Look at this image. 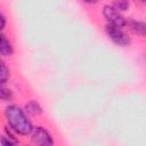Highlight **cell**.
Here are the masks:
<instances>
[{
	"instance_id": "cell-1",
	"label": "cell",
	"mask_w": 146,
	"mask_h": 146,
	"mask_svg": "<svg viewBox=\"0 0 146 146\" xmlns=\"http://www.w3.org/2000/svg\"><path fill=\"white\" fill-rule=\"evenodd\" d=\"M5 115L9 128L18 135L27 136L33 130V124L25 114V112L16 105H9L6 107Z\"/></svg>"
},
{
	"instance_id": "cell-2",
	"label": "cell",
	"mask_w": 146,
	"mask_h": 146,
	"mask_svg": "<svg viewBox=\"0 0 146 146\" xmlns=\"http://www.w3.org/2000/svg\"><path fill=\"white\" fill-rule=\"evenodd\" d=\"M105 32H106V35L117 46L125 47V46H129L131 42L130 36L121 27H117V26H114L111 24H106Z\"/></svg>"
},
{
	"instance_id": "cell-3",
	"label": "cell",
	"mask_w": 146,
	"mask_h": 146,
	"mask_svg": "<svg viewBox=\"0 0 146 146\" xmlns=\"http://www.w3.org/2000/svg\"><path fill=\"white\" fill-rule=\"evenodd\" d=\"M103 15L107 21V24H111L121 29L127 25V19L124 18V16L111 5H105L103 7Z\"/></svg>"
},
{
	"instance_id": "cell-4",
	"label": "cell",
	"mask_w": 146,
	"mask_h": 146,
	"mask_svg": "<svg viewBox=\"0 0 146 146\" xmlns=\"http://www.w3.org/2000/svg\"><path fill=\"white\" fill-rule=\"evenodd\" d=\"M32 143L34 146H54V140L51 135L43 127H35L32 130Z\"/></svg>"
},
{
	"instance_id": "cell-5",
	"label": "cell",
	"mask_w": 146,
	"mask_h": 146,
	"mask_svg": "<svg viewBox=\"0 0 146 146\" xmlns=\"http://www.w3.org/2000/svg\"><path fill=\"white\" fill-rule=\"evenodd\" d=\"M127 25L129 26V29H130L133 33H136V34H138V35H140V36H144V35H145L146 25H145L144 22L131 19V21H128V22H127Z\"/></svg>"
},
{
	"instance_id": "cell-6",
	"label": "cell",
	"mask_w": 146,
	"mask_h": 146,
	"mask_svg": "<svg viewBox=\"0 0 146 146\" xmlns=\"http://www.w3.org/2000/svg\"><path fill=\"white\" fill-rule=\"evenodd\" d=\"M13 52H14L13 44L3 34L0 33V55L1 56H10Z\"/></svg>"
},
{
	"instance_id": "cell-7",
	"label": "cell",
	"mask_w": 146,
	"mask_h": 146,
	"mask_svg": "<svg viewBox=\"0 0 146 146\" xmlns=\"http://www.w3.org/2000/svg\"><path fill=\"white\" fill-rule=\"evenodd\" d=\"M42 107L36 100H31L25 105V112L32 116H38L42 113Z\"/></svg>"
},
{
	"instance_id": "cell-8",
	"label": "cell",
	"mask_w": 146,
	"mask_h": 146,
	"mask_svg": "<svg viewBox=\"0 0 146 146\" xmlns=\"http://www.w3.org/2000/svg\"><path fill=\"white\" fill-rule=\"evenodd\" d=\"M10 76V72H9V68L7 67L6 63L0 59V84H5L8 79Z\"/></svg>"
},
{
	"instance_id": "cell-9",
	"label": "cell",
	"mask_w": 146,
	"mask_h": 146,
	"mask_svg": "<svg viewBox=\"0 0 146 146\" xmlns=\"http://www.w3.org/2000/svg\"><path fill=\"white\" fill-rule=\"evenodd\" d=\"M13 98V92L5 84H0V100H10Z\"/></svg>"
},
{
	"instance_id": "cell-10",
	"label": "cell",
	"mask_w": 146,
	"mask_h": 146,
	"mask_svg": "<svg viewBox=\"0 0 146 146\" xmlns=\"http://www.w3.org/2000/svg\"><path fill=\"white\" fill-rule=\"evenodd\" d=\"M111 6H113L117 11H125V10H128V8H129V6H130V3L128 2V1H124V0H120V1H114V2H112L111 3Z\"/></svg>"
},
{
	"instance_id": "cell-11",
	"label": "cell",
	"mask_w": 146,
	"mask_h": 146,
	"mask_svg": "<svg viewBox=\"0 0 146 146\" xmlns=\"http://www.w3.org/2000/svg\"><path fill=\"white\" fill-rule=\"evenodd\" d=\"M0 145L1 146H18L16 140L10 139L7 136H0Z\"/></svg>"
},
{
	"instance_id": "cell-12",
	"label": "cell",
	"mask_w": 146,
	"mask_h": 146,
	"mask_svg": "<svg viewBox=\"0 0 146 146\" xmlns=\"http://www.w3.org/2000/svg\"><path fill=\"white\" fill-rule=\"evenodd\" d=\"M5 26H6V17L0 13V31L3 30Z\"/></svg>"
}]
</instances>
